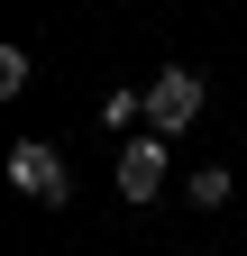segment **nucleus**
<instances>
[{"label":"nucleus","mask_w":247,"mask_h":256,"mask_svg":"<svg viewBox=\"0 0 247 256\" xmlns=\"http://www.w3.org/2000/svg\"><path fill=\"white\" fill-rule=\"evenodd\" d=\"M138 110H146V101H138V92H110V101H101V128H128Z\"/></svg>","instance_id":"nucleus-5"},{"label":"nucleus","mask_w":247,"mask_h":256,"mask_svg":"<svg viewBox=\"0 0 247 256\" xmlns=\"http://www.w3.org/2000/svg\"><path fill=\"white\" fill-rule=\"evenodd\" d=\"M183 192H192V202H202V210H220V202H229V174H220V165H202V174H192V183H183Z\"/></svg>","instance_id":"nucleus-4"},{"label":"nucleus","mask_w":247,"mask_h":256,"mask_svg":"<svg viewBox=\"0 0 247 256\" xmlns=\"http://www.w3.org/2000/svg\"><path fill=\"white\" fill-rule=\"evenodd\" d=\"M10 183L28 192V202H64V192H74V183H64V156L37 146V138H18V146H10Z\"/></svg>","instance_id":"nucleus-2"},{"label":"nucleus","mask_w":247,"mask_h":256,"mask_svg":"<svg viewBox=\"0 0 247 256\" xmlns=\"http://www.w3.org/2000/svg\"><path fill=\"white\" fill-rule=\"evenodd\" d=\"M202 119V74H183V64H165L156 82H146V128L156 138H174V128Z\"/></svg>","instance_id":"nucleus-1"},{"label":"nucleus","mask_w":247,"mask_h":256,"mask_svg":"<svg viewBox=\"0 0 247 256\" xmlns=\"http://www.w3.org/2000/svg\"><path fill=\"white\" fill-rule=\"evenodd\" d=\"M156 192H165V138L146 128L119 146V202H156Z\"/></svg>","instance_id":"nucleus-3"}]
</instances>
